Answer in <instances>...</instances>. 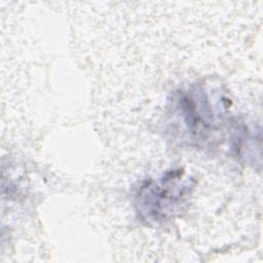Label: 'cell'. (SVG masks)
Here are the masks:
<instances>
[{"mask_svg": "<svg viewBox=\"0 0 263 263\" xmlns=\"http://www.w3.org/2000/svg\"><path fill=\"white\" fill-rule=\"evenodd\" d=\"M181 175L167 174L158 182L143 185L137 195V206L142 216L153 221L171 217L184 196V185H179Z\"/></svg>", "mask_w": 263, "mask_h": 263, "instance_id": "obj_1", "label": "cell"}]
</instances>
